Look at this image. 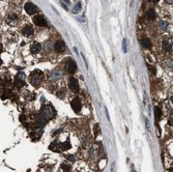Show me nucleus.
Returning <instances> with one entry per match:
<instances>
[{
  "label": "nucleus",
  "mask_w": 173,
  "mask_h": 172,
  "mask_svg": "<svg viewBox=\"0 0 173 172\" xmlns=\"http://www.w3.org/2000/svg\"><path fill=\"white\" fill-rule=\"evenodd\" d=\"M65 68H67V72L69 73V74H74V73H75L76 69H77V63L75 62V60H74V59H69L67 62Z\"/></svg>",
  "instance_id": "obj_4"
},
{
  "label": "nucleus",
  "mask_w": 173,
  "mask_h": 172,
  "mask_svg": "<svg viewBox=\"0 0 173 172\" xmlns=\"http://www.w3.org/2000/svg\"><path fill=\"white\" fill-rule=\"evenodd\" d=\"M81 7H82V4H81V2H77L76 3V5L74 6V9H73V13L74 14H78L79 11L81 10Z\"/></svg>",
  "instance_id": "obj_16"
},
{
  "label": "nucleus",
  "mask_w": 173,
  "mask_h": 172,
  "mask_svg": "<svg viewBox=\"0 0 173 172\" xmlns=\"http://www.w3.org/2000/svg\"><path fill=\"white\" fill-rule=\"evenodd\" d=\"M63 168V171L64 172H69L71 171V166L69 165H67V164H62V166H61Z\"/></svg>",
  "instance_id": "obj_19"
},
{
  "label": "nucleus",
  "mask_w": 173,
  "mask_h": 172,
  "mask_svg": "<svg viewBox=\"0 0 173 172\" xmlns=\"http://www.w3.org/2000/svg\"><path fill=\"white\" fill-rule=\"evenodd\" d=\"M61 148H62L63 150H67V149H69V148H71V144H69V142L67 141L65 143H62V144H61Z\"/></svg>",
  "instance_id": "obj_18"
},
{
  "label": "nucleus",
  "mask_w": 173,
  "mask_h": 172,
  "mask_svg": "<svg viewBox=\"0 0 173 172\" xmlns=\"http://www.w3.org/2000/svg\"><path fill=\"white\" fill-rule=\"evenodd\" d=\"M29 80H30V83L32 85L35 86V87H38V86H39L40 84H42V82L44 80V74H43V72L38 71V69H35V71H33V72L31 73Z\"/></svg>",
  "instance_id": "obj_1"
},
{
  "label": "nucleus",
  "mask_w": 173,
  "mask_h": 172,
  "mask_svg": "<svg viewBox=\"0 0 173 172\" xmlns=\"http://www.w3.org/2000/svg\"><path fill=\"white\" fill-rule=\"evenodd\" d=\"M167 3L168 4H172V0H167Z\"/></svg>",
  "instance_id": "obj_25"
},
{
  "label": "nucleus",
  "mask_w": 173,
  "mask_h": 172,
  "mask_svg": "<svg viewBox=\"0 0 173 172\" xmlns=\"http://www.w3.org/2000/svg\"><path fill=\"white\" fill-rule=\"evenodd\" d=\"M145 124H146V128H147V130L149 131V130H150V125H149V121H148L147 118H146V120H145Z\"/></svg>",
  "instance_id": "obj_23"
},
{
  "label": "nucleus",
  "mask_w": 173,
  "mask_h": 172,
  "mask_svg": "<svg viewBox=\"0 0 173 172\" xmlns=\"http://www.w3.org/2000/svg\"><path fill=\"white\" fill-rule=\"evenodd\" d=\"M15 82L16 84L18 86H21V85H24V82H25V75H24V73H18V75L16 76V79H15Z\"/></svg>",
  "instance_id": "obj_10"
},
{
  "label": "nucleus",
  "mask_w": 173,
  "mask_h": 172,
  "mask_svg": "<svg viewBox=\"0 0 173 172\" xmlns=\"http://www.w3.org/2000/svg\"><path fill=\"white\" fill-rule=\"evenodd\" d=\"M24 9H25V11L28 15H33V14H35L36 11H38V7H36V5H34L32 2L25 3Z\"/></svg>",
  "instance_id": "obj_3"
},
{
  "label": "nucleus",
  "mask_w": 173,
  "mask_h": 172,
  "mask_svg": "<svg viewBox=\"0 0 173 172\" xmlns=\"http://www.w3.org/2000/svg\"><path fill=\"white\" fill-rule=\"evenodd\" d=\"M131 172H136V171H135V170H134V169H133V170H132V171H131Z\"/></svg>",
  "instance_id": "obj_29"
},
{
  "label": "nucleus",
  "mask_w": 173,
  "mask_h": 172,
  "mask_svg": "<svg viewBox=\"0 0 173 172\" xmlns=\"http://www.w3.org/2000/svg\"><path fill=\"white\" fill-rule=\"evenodd\" d=\"M6 23L10 26H16L18 24V17L16 14H10L6 17Z\"/></svg>",
  "instance_id": "obj_6"
},
{
  "label": "nucleus",
  "mask_w": 173,
  "mask_h": 172,
  "mask_svg": "<svg viewBox=\"0 0 173 172\" xmlns=\"http://www.w3.org/2000/svg\"><path fill=\"white\" fill-rule=\"evenodd\" d=\"M171 43H172V40L171 39H166L165 42L163 43V46H164V48H165V50L166 51H168V52H172V45H171Z\"/></svg>",
  "instance_id": "obj_14"
},
{
  "label": "nucleus",
  "mask_w": 173,
  "mask_h": 172,
  "mask_svg": "<svg viewBox=\"0 0 173 172\" xmlns=\"http://www.w3.org/2000/svg\"><path fill=\"white\" fill-rule=\"evenodd\" d=\"M64 48H65V45H64V42H62V40H57L54 45V50L58 53L63 52Z\"/></svg>",
  "instance_id": "obj_11"
},
{
  "label": "nucleus",
  "mask_w": 173,
  "mask_h": 172,
  "mask_svg": "<svg viewBox=\"0 0 173 172\" xmlns=\"http://www.w3.org/2000/svg\"><path fill=\"white\" fill-rule=\"evenodd\" d=\"M43 113L45 114L46 118H49V119L54 118L55 115H56L55 110L53 109V107H52V106H50V105H47V106H45V107L43 108Z\"/></svg>",
  "instance_id": "obj_2"
},
{
  "label": "nucleus",
  "mask_w": 173,
  "mask_h": 172,
  "mask_svg": "<svg viewBox=\"0 0 173 172\" xmlns=\"http://www.w3.org/2000/svg\"><path fill=\"white\" fill-rule=\"evenodd\" d=\"M33 22L35 25L40 26V27H46L47 26V22L43 16H35L33 18Z\"/></svg>",
  "instance_id": "obj_7"
},
{
  "label": "nucleus",
  "mask_w": 173,
  "mask_h": 172,
  "mask_svg": "<svg viewBox=\"0 0 173 172\" xmlns=\"http://www.w3.org/2000/svg\"><path fill=\"white\" fill-rule=\"evenodd\" d=\"M160 24H161V27H162V29H166L167 26H168V24L165 22V21H161Z\"/></svg>",
  "instance_id": "obj_22"
},
{
  "label": "nucleus",
  "mask_w": 173,
  "mask_h": 172,
  "mask_svg": "<svg viewBox=\"0 0 173 172\" xmlns=\"http://www.w3.org/2000/svg\"><path fill=\"white\" fill-rule=\"evenodd\" d=\"M61 5H62V7H64V10H67V5H65V4H63V3H62Z\"/></svg>",
  "instance_id": "obj_26"
},
{
  "label": "nucleus",
  "mask_w": 173,
  "mask_h": 172,
  "mask_svg": "<svg viewBox=\"0 0 173 172\" xmlns=\"http://www.w3.org/2000/svg\"><path fill=\"white\" fill-rule=\"evenodd\" d=\"M68 86L73 91H75V92L79 91V84H78V81H77V79H75V78H69Z\"/></svg>",
  "instance_id": "obj_8"
},
{
  "label": "nucleus",
  "mask_w": 173,
  "mask_h": 172,
  "mask_svg": "<svg viewBox=\"0 0 173 172\" xmlns=\"http://www.w3.org/2000/svg\"><path fill=\"white\" fill-rule=\"evenodd\" d=\"M154 116L158 120L161 118V116H162V111H161V109L159 107H154Z\"/></svg>",
  "instance_id": "obj_17"
},
{
  "label": "nucleus",
  "mask_w": 173,
  "mask_h": 172,
  "mask_svg": "<svg viewBox=\"0 0 173 172\" xmlns=\"http://www.w3.org/2000/svg\"><path fill=\"white\" fill-rule=\"evenodd\" d=\"M22 33L24 34V36H26V38H31V36L33 35V33H34V30H33V28H32V26L28 25V26L23 28Z\"/></svg>",
  "instance_id": "obj_9"
},
{
  "label": "nucleus",
  "mask_w": 173,
  "mask_h": 172,
  "mask_svg": "<svg viewBox=\"0 0 173 172\" xmlns=\"http://www.w3.org/2000/svg\"><path fill=\"white\" fill-rule=\"evenodd\" d=\"M71 105H72L73 110L76 113H79L80 112L82 106H81V101H80L79 97H75V99H73L72 102H71Z\"/></svg>",
  "instance_id": "obj_5"
},
{
  "label": "nucleus",
  "mask_w": 173,
  "mask_h": 172,
  "mask_svg": "<svg viewBox=\"0 0 173 172\" xmlns=\"http://www.w3.org/2000/svg\"><path fill=\"white\" fill-rule=\"evenodd\" d=\"M1 50H2V45L0 44V52H1Z\"/></svg>",
  "instance_id": "obj_28"
},
{
  "label": "nucleus",
  "mask_w": 173,
  "mask_h": 172,
  "mask_svg": "<svg viewBox=\"0 0 173 172\" xmlns=\"http://www.w3.org/2000/svg\"><path fill=\"white\" fill-rule=\"evenodd\" d=\"M40 50H42V46H40V44H38V43L32 44V46L30 48V51L32 54H38V53L40 52Z\"/></svg>",
  "instance_id": "obj_12"
},
{
  "label": "nucleus",
  "mask_w": 173,
  "mask_h": 172,
  "mask_svg": "<svg viewBox=\"0 0 173 172\" xmlns=\"http://www.w3.org/2000/svg\"><path fill=\"white\" fill-rule=\"evenodd\" d=\"M65 158H67V160H68V161L69 162H75V157H74V155H71V154H69V155H65Z\"/></svg>",
  "instance_id": "obj_21"
},
{
  "label": "nucleus",
  "mask_w": 173,
  "mask_h": 172,
  "mask_svg": "<svg viewBox=\"0 0 173 172\" xmlns=\"http://www.w3.org/2000/svg\"><path fill=\"white\" fill-rule=\"evenodd\" d=\"M122 51L123 53H126V39L123 38L122 40Z\"/></svg>",
  "instance_id": "obj_20"
},
{
  "label": "nucleus",
  "mask_w": 173,
  "mask_h": 172,
  "mask_svg": "<svg viewBox=\"0 0 173 172\" xmlns=\"http://www.w3.org/2000/svg\"><path fill=\"white\" fill-rule=\"evenodd\" d=\"M151 1H152V2H154V3H156V2H159L160 0H151Z\"/></svg>",
  "instance_id": "obj_27"
},
{
  "label": "nucleus",
  "mask_w": 173,
  "mask_h": 172,
  "mask_svg": "<svg viewBox=\"0 0 173 172\" xmlns=\"http://www.w3.org/2000/svg\"><path fill=\"white\" fill-rule=\"evenodd\" d=\"M97 172H100V171H97Z\"/></svg>",
  "instance_id": "obj_30"
},
{
  "label": "nucleus",
  "mask_w": 173,
  "mask_h": 172,
  "mask_svg": "<svg viewBox=\"0 0 173 172\" xmlns=\"http://www.w3.org/2000/svg\"><path fill=\"white\" fill-rule=\"evenodd\" d=\"M141 45L143 46V48H145V49H150L151 48V42L148 38H142L141 39Z\"/></svg>",
  "instance_id": "obj_13"
},
{
  "label": "nucleus",
  "mask_w": 173,
  "mask_h": 172,
  "mask_svg": "<svg viewBox=\"0 0 173 172\" xmlns=\"http://www.w3.org/2000/svg\"><path fill=\"white\" fill-rule=\"evenodd\" d=\"M154 17H155V13H154V10H149L146 11V18H147V20L151 21V20L154 19Z\"/></svg>",
  "instance_id": "obj_15"
},
{
  "label": "nucleus",
  "mask_w": 173,
  "mask_h": 172,
  "mask_svg": "<svg viewBox=\"0 0 173 172\" xmlns=\"http://www.w3.org/2000/svg\"><path fill=\"white\" fill-rule=\"evenodd\" d=\"M150 69H151V73L154 74V75L156 73V71H155V67H150Z\"/></svg>",
  "instance_id": "obj_24"
}]
</instances>
